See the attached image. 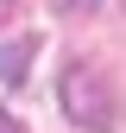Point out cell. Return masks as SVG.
Wrapping results in <instances>:
<instances>
[{
	"label": "cell",
	"mask_w": 126,
	"mask_h": 133,
	"mask_svg": "<svg viewBox=\"0 0 126 133\" xmlns=\"http://www.w3.org/2000/svg\"><path fill=\"white\" fill-rule=\"evenodd\" d=\"M32 57H38V38H13L6 51H0V82H19Z\"/></svg>",
	"instance_id": "2"
},
{
	"label": "cell",
	"mask_w": 126,
	"mask_h": 133,
	"mask_svg": "<svg viewBox=\"0 0 126 133\" xmlns=\"http://www.w3.org/2000/svg\"><path fill=\"white\" fill-rule=\"evenodd\" d=\"M13 6H19V0H0V19H6V13H13Z\"/></svg>",
	"instance_id": "5"
},
{
	"label": "cell",
	"mask_w": 126,
	"mask_h": 133,
	"mask_svg": "<svg viewBox=\"0 0 126 133\" xmlns=\"http://www.w3.org/2000/svg\"><path fill=\"white\" fill-rule=\"evenodd\" d=\"M0 133H25V121H13V114L0 108Z\"/></svg>",
	"instance_id": "3"
},
{
	"label": "cell",
	"mask_w": 126,
	"mask_h": 133,
	"mask_svg": "<svg viewBox=\"0 0 126 133\" xmlns=\"http://www.w3.org/2000/svg\"><path fill=\"white\" fill-rule=\"evenodd\" d=\"M57 6H63V13H76V6H94V0H57Z\"/></svg>",
	"instance_id": "4"
},
{
	"label": "cell",
	"mask_w": 126,
	"mask_h": 133,
	"mask_svg": "<svg viewBox=\"0 0 126 133\" xmlns=\"http://www.w3.org/2000/svg\"><path fill=\"white\" fill-rule=\"evenodd\" d=\"M63 108H69V121L82 133H114V121H120V102H114V89H107V76L94 70V63H69V76H63Z\"/></svg>",
	"instance_id": "1"
}]
</instances>
